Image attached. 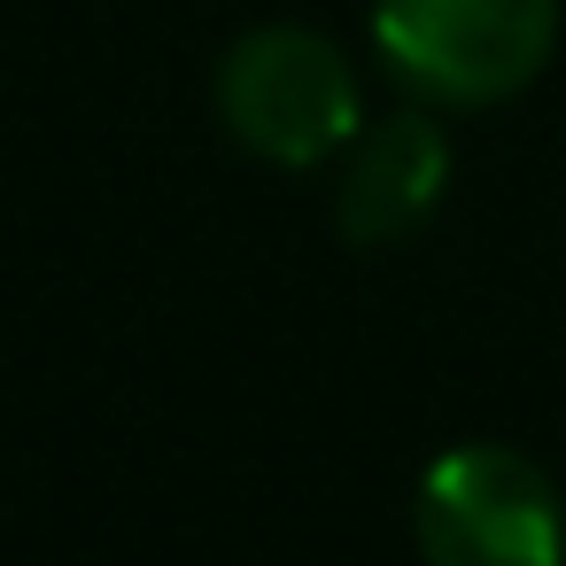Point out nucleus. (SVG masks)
<instances>
[{"instance_id":"nucleus-1","label":"nucleus","mask_w":566,"mask_h":566,"mask_svg":"<svg viewBox=\"0 0 566 566\" xmlns=\"http://www.w3.org/2000/svg\"><path fill=\"white\" fill-rule=\"evenodd\" d=\"M558 0H373L380 71L434 109H489L543 78Z\"/></svg>"},{"instance_id":"nucleus-2","label":"nucleus","mask_w":566,"mask_h":566,"mask_svg":"<svg viewBox=\"0 0 566 566\" xmlns=\"http://www.w3.org/2000/svg\"><path fill=\"white\" fill-rule=\"evenodd\" d=\"M218 117L249 156L280 171H311V164H334L365 133V94L349 55L326 32L256 24L218 55Z\"/></svg>"},{"instance_id":"nucleus-3","label":"nucleus","mask_w":566,"mask_h":566,"mask_svg":"<svg viewBox=\"0 0 566 566\" xmlns=\"http://www.w3.org/2000/svg\"><path fill=\"white\" fill-rule=\"evenodd\" d=\"M427 566H566V496L512 442H450L411 496Z\"/></svg>"},{"instance_id":"nucleus-4","label":"nucleus","mask_w":566,"mask_h":566,"mask_svg":"<svg viewBox=\"0 0 566 566\" xmlns=\"http://www.w3.org/2000/svg\"><path fill=\"white\" fill-rule=\"evenodd\" d=\"M450 195V140L434 117L403 109L365 125L342 148V187H334V226L349 249H388L411 241Z\"/></svg>"}]
</instances>
